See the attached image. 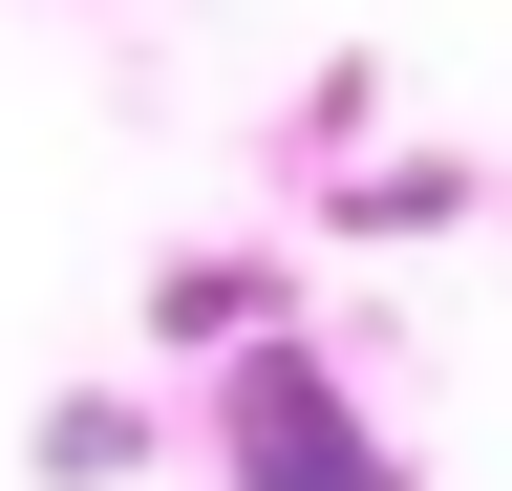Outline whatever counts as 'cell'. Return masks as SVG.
<instances>
[{"label": "cell", "instance_id": "cell-1", "mask_svg": "<svg viewBox=\"0 0 512 491\" xmlns=\"http://www.w3.org/2000/svg\"><path fill=\"white\" fill-rule=\"evenodd\" d=\"M214 449H235V491H406L320 363H235V385H214Z\"/></svg>", "mask_w": 512, "mask_h": 491}]
</instances>
